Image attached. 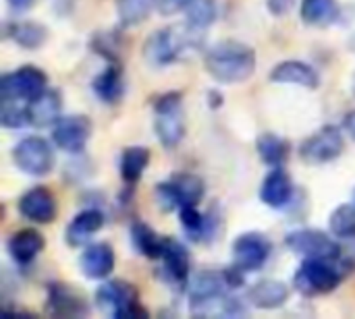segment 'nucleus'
I'll use <instances>...</instances> for the list:
<instances>
[{
    "label": "nucleus",
    "mask_w": 355,
    "mask_h": 319,
    "mask_svg": "<svg viewBox=\"0 0 355 319\" xmlns=\"http://www.w3.org/2000/svg\"><path fill=\"white\" fill-rule=\"evenodd\" d=\"M256 62L254 48L237 39L214 44L204 58L208 75L218 83H241L250 79L256 71Z\"/></svg>",
    "instance_id": "1"
},
{
    "label": "nucleus",
    "mask_w": 355,
    "mask_h": 319,
    "mask_svg": "<svg viewBox=\"0 0 355 319\" xmlns=\"http://www.w3.org/2000/svg\"><path fill=\"white\" fill-rule=\"evenodd\" d=\"M337 262L339 259L306 257V262L297 268L293 276V286L297 289V293L310 299L333 293L343 280V270L337 266Z\"/></svg>",
    "instance_id": "2"
},
{
    "label": "nucleus",
    "mask_w": 355,
    "mask_h": 319,
    "mask_svg": "<svg viewBox=\"0 0 355 319\" xmlns=\"http://www.w3.org/2000/svg\"><path fill=\"white\" fill-rule=\"evenodd\" d=\"M181 93L168 91L154 102V131L162 147L173 149L185 137V120L181 112Z\"/></svg>",
    "instance_id": "3"
},
{
    "label": "nucleus",
    "mask_w": 355,
    "mask_h": 319,
    "mask_svg": "<svg viewBox=\"0 0 355 319\" xmlns=\"http://www.w3.org/2000/svg\"><path fill=\"white\" fill-rule=\"evenodd\" d=\"M206 187L204 181L196 174H175L171 181L158 183L156 199L162 210L173 212L185 206H198L204 199Z\"/></svg>",
    "instance_id": "4"
},
{
    "label": "nucleus",
    "mask_w": 355,
    "mask_h": 319,
    "mask_svg": "<svg viewBox=\"0 0 355 319\" xmlns=\"http://www.w3.org/2000/svg\"><path fill=\"white\" fill-rule=\"evenodd\" d=\"M12 162L23 174L46 176L52 172L56 156H54V147L50 145V141H46L44 137L31 135V137H23L12 147Z\"/></svg>",
    "instance_id": "5"
},
{
    "label": "nucleus",
    "mask_w": 355,
    "mask_h": 319,
    "mask_svg": "<svg viewBox=\"0 0 355 319\" xmlns=\"http://www.w3.org/2000/svg\"><path fill=\"white\" fill-rule=\"evenodd\" d=\"M187 31H189V27H187ZM185 33H181L177 27H162V29L154 31L144 42V48H141L144 60L154 69L173 64L191 42V37H185Z\"/></svg>",
    "instance_id": "6"
},
{
    "label": "nucleus",
    "mask_w": 355,
    "mask_h": 319,
    "mask_svg": "<svg viewBox=\"0 0 355 319\" xmlns=\"http://www.w3.org/2000/svg\"><path fill=\"white\" fill-rule=\"evenodd\" d=\"M345 149V139L339 127L327 125L310 135L300 145V158L310 166H322L335 162Z\"/></svg>",
    "instance_id": "7"
},
{
    "label": "nucleus",
    "mask_w": 355,
    "mask_h": 319,
    "mask_svg": "<svg viewBox=\"0 0 355 319\" xmlns=\"http://www.w3.org/2000/svg\"><path fill=\"white\" fill-rule=\"evenodd\" d=\"M48 89V77L42 69L25 64L15 73H6L0 79V100H19L29 102Z\"/></svg>",
    "instance_id": "8"
},
{
    "label": "nucleus",
    "mask_w": 355,
    "mask_h": 319,
    "mask_svg": "<svg viewBox=\"0 0 355 319\" xmlns=\"http://www.w3.org/2000/svg\"><path fill=\"white\" fill-rule=\"evenodd\" d=\"M231 253H233V266L245 274H252L266 266L272 253V243L260 233H243L235 239Z\"/></svg>",
    "instance_id": "9"
},
{
    "label": "nucleus",
    "mask_w": 355,
    "mask_h": 319,
    "mask_svg": "<svg viewBox=\"0 0 355 319\" xmlns=\"http://www.w3.org/2000/svg\"><path fill=\"white\" fill-rule=\"evenodd\" d=\"M285 245L304 257H316V259H341V247L333 237H329L322 230L304 228L289 233L285 239Z\"/></svg>",
    "instance_id": "10"
},
{
    "label": "nucleus",
    "mask_w": 355,
    "mask_h": 319,
    "mask_svg": "<svg viewBox=\"0 0 355 319\" xmlns=\"http://www.w3.org/2000/svg\"><path fill=\"white\" fill-rule=\"evenodd\" d=\"M92 137V122L83 114L60 116L52 127V141L67 154H81Z\"/></svg>",
    "instance_id": "11"
},
{
    "label": "nucleus",
    "mask_w": 355,
    "mask_h": 319,
    "mask_svg": "<svg viewBox=\"0 0 355 319\" xmlns=\"http://www.w3.org/2000/svg\"><path fill=\"white\" fill-rule=\"evenodd\" d=\"M46 307L54 318H83L89 316L85 297L75 291L71 284L52 282L46 291Z\"/></svg>",
    "instance_id": "12"
},
{
    "label": "nucleus",
    "mask_w": 355,
    "mask_h": 319,
    "mask_svg": "<svg viewBox=\"0 0 355 319\" xmlns=\"http://www.w3.org/2000/svg\"><path fill=\"white\" fill-rule=\"evenodd\" d=\"M17 208H19V214L33 224H50V222H54L56 212H58L56 197L46 187H33V189L25 191L21 195Z\"/></svg>",
    "instance_id": "13"
},
{
    "label": "nucleus",
    "mask_w": 355,
    "mask_h": 319,
    "mask_svg": "<svg viewBox=\"0 0 355 319\" xmlns=\"http://www.w3.org/2000/svg\"><path fill=\"white\" fill-rule=\"evenodd\" d=\"M114 251L108 243H92L83 249L79 257L81 274L89 280H104L114 270Z\"/></svg>",
    "instance_id": "14"
},
{
    "label": "nucleus",
    "mask_w": 355,
    "mask_h": 319,
    "mask_svg": "<svg viewBox=\"0 0 355 319\" xmlns=\"http://www.w3.org/2000/svg\"><path fill=\"white\" fill-rule=\"evenodd\" d=\"M60 110H62L60 93L56 89L48 87L37 98H33V100L27 102V118H29V125H33L37 129L54 127L56 120L60 118Z\"/></svg>",
    "instance_id": "15"
},
{
    "label": "nucleus",
    "mask_w": 355,
    "mask_h": 319,
    "mask_svg": "<svg viewBox=\"0 0 355 319\" xmlns=\"http://www.w3.org/2000/svg\"><path fill=\"white\" fill-rule=\"evenodd\" d=\"M160 259H162V270L166 274V280L183 289L187 284L189 270H191V257H189L187 247L175 239H166V247Z\"/></svg>",
    "instance_id": "16"
},
{
    "label": "nucleus",
    "mask_w": 355,
    "mask_h": 319,
    "mask_svg": "<svg viewBox=\"0 0 355 319\" xmlns=\"http://www.w3.org/2000/svg\"><path fill=\"white\" fill-rule=\"evenodd\" d=\"M260 199L272 210H283L293 199V183L291 176L281 168H272L260 187Z\"/></svg>",
    "instance_id": "17"
},
{
    "label": "nucleus",
    "mask_w": 355,
    "mask_h": 319,
    "mask_svg": "<svg viewBox=\"0 0 355 319\" xmlns=\"http://www.w3.org/2000/svg\"><path fill=\"white\" fill-rule=\"evenodd\" d=\"M270 81L275 83H289V85H300L306 89H316L320 85V77L304 60H283L270 71Z\"/></svg>",
    "instance_id": "18"
},
{
    "label": "nucleus",
    "mask_w": 355,
    "mask_h": 319,
    "mask_svg": "<svg viewBox=\"0 0 355 319\" xmlns=\"http://www.w3.org/2000/svg\"><path fill=\"white\" fill-rule=\"evenodd\" d=\"M102 228H104V214L98 208H87L71 220V224L64 230V241L71 247H83Z\"/></svg>",
    "instance_id": "19"
},
{
    "label": "nucleus",
    "mask_w": 355,
    "mask_h": 319,
    "mask_svg": "<svg viewBox=\"0 0 355 319\" xmlns=\"http://www.w3.org/2000/svg\"><path fill=\"white\" fill-rule=\"evenodd\" d=\"M44 245H46V243H44V237H42L37 230H33V228H23V230H17V233L8 239L6 249H8V253H10V257H12L15 264L27 266V264H31V262L42 253Z\"/></svg>",
    "instance_id": "20"
},
{
    "label": "nucleus",
    "mask_w": 355,
    "mask_h": 319,
    "mask_svg": "<svg viewBox=\"0 0 355 319\" xmlns=\"http://www.w3.org/2000/svg\"><path fill=\"white\" fill-rule=\"evenodd\" d=\"M137 301V291L133 289V284L125 282V280H110L100 284V289L96 291V303L102 309H108L112 316L116 311H121L123 307L131 305Z\"/></svg>",
    "instance_id": "21"
},
{
    "label": "nucleus",
    "mask_w": 355,
    "mask_h": 319,
    "mask_svg": "<svg viewBox=\"0 0 355 319\" xmlns=\"http://www.w3.org/2000/svg\"><path fill=\"white\" fill-rule=\"evenodd\" d=\"M92 89H94V95L100 102L116 104L123 98V93H125V79H123L121 64L112 62L100 75H96L94 81H92Z\"/></svg>",
    "instance_id": "22"
},
{
    "label": "nucleus",
    "mask_w": 355,
    "mask_h": 319,
    "mask_svg": "<svg viewBox=\"0 0 355 319\" xmlns=\"http://www.w3.org/2000/svg\"><path fill=\"white\" fill-rule=\"evenodd\" d=\"M248 301L258 309H277L289 301V286L281 280H262L256 282L250 293Z\"/></svg>",
    "instance_id": "23"
},
{
    "label": "nucleus",
    "mask_w": 355,
    "mask_h": 319,
    "mask_svg": "<svg viewBox=\"0 0 355 319\" xmlns=\"http://www.w3.org/2000/svg\"><path fill=\"white\" fill-rule=\"evenodd\" d=\"M131 245L135 251L148 259H160L166 247V237H160L154 228L144 222L131 224Z\"/></svg>",
    "instance_id": "24"
},
{
    "label": "nucleus",
    "mask_w": 355,
    "mask_h": 319,
    "mask_svg": "<svg viewBox=\"0 0 355 319\" xmlns=\"http://www.w3.org/2000/svg\"><path fill=\"white\" fill-rule=\"evenodd\" d=\"M6 35L25 50H37L48 39V29L35 21H15L6 25Z\"/></svg>",
    "instance_id": "25"
},
{
    "label": "nucleus",
    "mask_w": 355,
    "mask_h": 319,
    "mask_svg": "<svg viewBox=\"0 0 355 319\" xmlns=\"http://www.w3.org/2000/svg\"><path fill=\"white\" fill-rule=\"evenodd\" d=\"M300 15L306 25L327 27L339 19L341 8H339L337 0H302Z\"/></svg>",
    "instance_id": "26"
},
{
    "label": "nucleus",
    "mask_w": 355,
    "mask_h": 319,
    "mask_svg": "<svg viewBox=\"0 0 355 319\" xmlns=\"http://www.w3.org/2000/svg\"><path fill=\"white\" fill-rule=\"evenodd\" d=\"M256 149H258L260 160L270 168H281L289 158V141L275 133L260 135L256 141Z\"/></svg>",
    "instance_id": "27"
},
{
    "label": "nucleus",
    "mask_w": 355,
    "mask_h": 319,
    "mask_svg": "<svg viewBox=\"0 0 355 319\" xmlns=\"http://www.w3.org/2000/svg\"><path fill=\"white\" fill-rule=\"evenodd\" d=\"M148 164H150V149H146L141 145H133V147L123 149L121 162H119L121 179L127 185H135L141 179L144 170L148 168Z\"/></svg>",
    "instance_id": "28"
},
{
    "label": "nucleus",
    "mask_w": 355,
    "mask_h": 319,
    "mask_svg": "<svg viewBox=\"0 0 355 319\" xmlns=\"http://www.w3.org/2000/svg\"><path fill=\"white\" fill-rule=\"evenodd\" d=\"M183 12L191 29L204 31L216 21L218 6H216V0H185Z\"/></svg>",
    "instance_id": "29"
},
{
    "label": "nucleus",
    "mask_w": 355,
    "mask_h": 319,
    "mask_svg": "<svg viewBox=\"0 0 355 319\" xmlns=\"http://www.w3.org/2000/svg\"><path fill=\"white\" fill-rule=\"evenodd\" d=\"M154 0H116V15L121 27H135L141 25L152 12Z\"/></svg>",
    "instance_id": "30"
},
{
    "label": "nucleus",
    "mask_w": 355,
    "mask_h": 319,
    "mask_svg": "<svg viewBox=\"0 0 355 319\" xmlns=\"http://www.w3.org/2000/svg\"><path fill=\"white\" fill-rule=\"evenodd\" d=\"M329 226L333 237L339 239H355V203H343L339 206L331 218H329Z\"/></svg>",
    "instance_id": "31"
},
{
    "label": "nucleus",
    "mask_w": 355,
    "mask_h": 319,
    "mask_svg": "<svg viewBox=\"0 0 355 319\" xmlns=\"http://www.w3.org/2000/svg\"><path fill=\"white\" fill-rule=\"evenodd\" d=\"M0 122L4 129H21L29 125L27 118V104H21L19 100H2L0 104Z\"/></svg>",
    "instance_id": "32"
},
{
    "label": "nucleus",
    "mask_w": 355,
    "mask_h": 319,
    "mask_svg": "<svg viewBox=\"0 0 355 319\" xmlns=\"http://www.w3.org/2000/svg\"><path fill=\"white\" fill-rule=\"evenodd\" d=\"M92 46H94V50L98 54H102L110 62L119 64V60H121V56H119L121 54V46H119V39L114 37V33H100V35H96Z\"/></svg>",
    "instance_id": "33"
},
{
    "label": "nucleus",
    "mask_w": 355,
    "mask_h": 319,
    "mask_svg": "<svg viewBox=\"0 0 355 319\" xmlns=\"http://www.w3.org/2000/svg\"><path fill=\"white\" fill-rule=\"evenodd\" d=\"M183 4H185V0H154V6L162 17H171V15L183 10Z\"/></svg>",
    "instance_id": "34"
},
{
    "label": "nucleus",
    "mask_w": 355,
    "mask_h": 319,
    "mask_svg": "<svg viewBox=\"0 0 355 319\" xmlns=\"http://www.w3.org/2000/svg\"><path fill=\"white\" fill-rule=\"evenodd\" d=\"M266 6L275 17H283L293 8V0H266Z\"/></svg>",
    "instance_id": "35"
},
{
    "label": "nucleus",
    "mask_w": 355,
    "mask_h": 319,
    "mask_svg": "<svg viewBox=\"0 0 355 319\" xmlns=\"http://www.w3.org/2000/svg\"><path fill=\"white\" fill-rule=\"evenodd\" d=\"M343 129H345V133L355 141V110L347 112V114L343 116Z\"/></svg>",
    "instance_id": "36"
},
{
    "label": "nucleus",
    "mask_w": 355,
    "mask_h": 319,
    "mask_svg": "<svg viewBox=\"0 0 355 319\" xmlns=\"http://www.w3.org/2000/svg\"><path fill=\"white\" fill-rule=\"evenodd\" d=\"M6 2H8V6H10L12 12H25L35 0H6Z\"/></svg>",
    "instance_id": "37"
},
{
    "label": "nucleus",
    "mask_w": 355,
    "mask_h": 319,
    "mask_svg": "<svg viewBox=\"0 0 355 319\" xmlns=\"http://www.w3.org/2000/svg\"><path fill=\"white\" fill-rule=\"evenodd\" d=\"M220 102H223V95L216 93V91H210V108H218Z\"/></svg>",
    "instance_id": "38"
},
{
    "label": "nucleus",
    "mask_w": 355,
    "mask_h": 319,
    "mask_svg": "<svg viewBox=\"0 0 355 319\" xmlns=\"http://www.w3.org/2000/svg\"><path fill=\"white\" fill-rule=\"evenodd\" d=\"M354 93H355V77H354Z\"/></svg>",
    "instance_id": "39"
},
{
    "label": "nucleus",
    "mask_w": 355,
    "mask_h": 319,
    "mask_svg": "<svg viewBox=\"0 0 355 319\" xmlns=\"http://www.w3.org/2000/svg\"><path fill=\"white\" fill-rule=\"evenodd\" d=\"M354 203H355V195H354Z\"/></svg>",
    "instance_id": "40"
}]
</instances>
